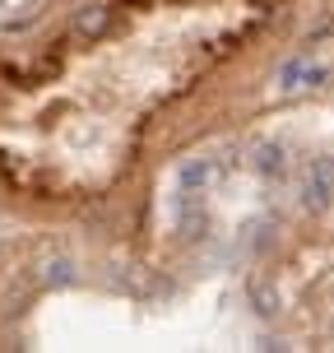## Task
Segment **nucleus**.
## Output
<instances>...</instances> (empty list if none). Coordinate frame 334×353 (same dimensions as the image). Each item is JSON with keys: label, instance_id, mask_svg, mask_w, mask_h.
<instances>
[{"label": "nucleus", "instance_id": "1", "mask_svg": "<svg viewBox=\"0 0 334 353\" xmlns=\"http://www.w3.org/2000/svg\"><path fill=\"white\" fill-rule=\"evenodd\" d=\"M334 200V159H311L306 176H302V210L320 214Z\"/></svg>", "mask_w": 334, "mask_h": 353}, {"label": "nucleus", "instance_id": "2", "mask_svg": "<svg viewBox=\"0 0 334 353\" xmlns=\"http://www.w3.org/2000/svg\"><path fill=\"white\" fill-rule=\"evenodd\" d=\"M107 28H112V5H84L70 23L74 42H98V37H107Z\"/></svg>", "mask_w": 334, "mask_h": 353}, {"label": "nucleus", "instance_id": "3", "mask_svg": "<svg viewBox=\"0 0 334 353\" xmlns=\"http://www.w3.org/2000/svg\"><path fill=\"white\" fill-rule=\"evenodd\" d=\"M320 79H325V65H311V61H293V65H283L279 84L288 88V93H298V88H316Z\"/></svg>", "mask_w": 334, "mask_h": 353}, {"label": "nucleus", "instance_id": "4", "mask_svg": "<svg viewBox=\"0 0 334 353\" xmlns=\"http://www.w3.org/2000/svg\"><path fill=\"white\" fill-rule=\"evenodd\" d=\"M283 168H288V159H283L279 144H260L255 149V172L260 176H283Z\"/></svg>", "mask_w": 334, "mask_h": 353}, {"label": "nucleus", "instance_id": "5", "mask_svg": "<svg viewBox=\"0 0 334 353\" xmlns=\"http://www.w3.org/2000/svg\"><path fill=\"white\" fill-rule=\"evenodd\" d=\"M74 279V265L65 261V256H56V261L42 265V283H70Z\"/></svg>", "mask_w": 334, "mask_h": 353}, {"label": "nucleus", "instance_id": "6", "mask_svg": "<svg viewBox=\"0 0 334 353\" xmlns=\"http://www.w3.org/2000/svg\"><path fill=\"white\" fill-rule=\"evenodd\" d=\"M209 181V163H191V168H181V186L186 191H200Z\"/></svg>", "mask_w": 334, "mask_h": 353}]
</instances>
